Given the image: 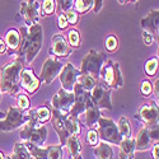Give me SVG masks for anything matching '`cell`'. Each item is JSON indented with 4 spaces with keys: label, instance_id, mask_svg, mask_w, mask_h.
I'll return each mask as SVG.
<instances>
[{
    "label": "cell",
    "instance_id": "cell-1",
    "mask_svg": "<svg viewBox=\"0 0 159 159\" xmlns=\"http://www.w3.org/2000/svg\"><path fill=\"white\" fill-rule=\"evenodd\" d=\"M20 33V47H19V57H22L27 64H31L37 55L39 54L43 41V31L42 25L36 23L31 27L23 25L19 28Z\"/></svg>",
    "mask_w": 159,
    "mask_h": 159
},
{
    "label": "cell",
    "instance_id": "cell-2",
    "mask_svg": "<svg viewBox=\"0 0 159 159\" xmlns=\"http://www.w3.org/2000/svg\"><path fill=\"white\" fill-rule=\"evenodd\" d=\"M24 68V60L22 57H16L0 69V92L10 96L19 93V75L20 70Z\"/></svg>",
    "mask_w": 159,
    "mask_h": 159
},
{
    "label": "cell",
    "instance_id": "cell-3",
    "mask_svg": "<svg viewBox=\"0 0 159 159\" xmlns=\"http://www.w3.org/2000/svg\"><path fill=\"white\" fill-rule=\"evenodd\" d=\"M47 136H48V130L46 125L38 124L33 117H31L30 121L23 125L19 132V138L24 143H31L36 145L45 144V141L47 140Z\"/></svg>",
    "mask_w": 159,
    "mask_h": 159
},
{
    "label": "cell",
    "instance_id": "cell-4",
    "mask_svg": "<svg viewBox=\"0 0 159 159\" xmlns=\"http://www.w3.org/2000/svg\"><path fill=\"white\" fill-rule=\"evenodd\" d=\"M99 82L107 85L111 89H120L124 87V76L120 70V64L113 60L104 61L101 73H99Z\"/></svg>",
    "mask_w": 159,
    "mask_h": 159
},
{
    "label": "cell",
    "instance_id": "cell-5",
    "mask_svg": "<svg viewBox=\"0 0 159 159\" xmlns=\"http://www.w3.org/2000/svg\"><path fill=\"white\" fill-rule=\"evenodd\" d=\"M106 60H107V55H106L104 52L92 48L83 57L80 70L79 71H80V74L92 75L94 79H97L99 82V73H101V69H102V66H103Z\"/></svg>",
    "mask_w": 159,
    "mask_h": 159
},
{
    "label": "cell",
    "instance_id": "cell-6",
    "mask_svg": "<svg viewBox=\"0 0 159 159\" xmlns=\"http://www.w3.org/2000/svg\"><path fill=\"white\" fill-rule=\"evenodd\" d=\"M30 112L23 111L14 106H10L8 108V112L5 113V117L0 120V131L3 132H10L16 129L22 127L24 124L30 121Z\"/></svg>",
    "mask_w": 159,
    "mask_h": 159
},
{
    "label": "cell",
    "instance_id": "cell-7",
    "mask_svg": "<svg viewBox=\"0 0 159 159\" xmlns=\"http://www.w3.org/2000/svg\"><path fill=\"white\" fill-rule=\"evenodd\" d=\"M96 130L98 131L99 140H102V141H106L108 144L118 145L122 140V136L120 134V131H118L117 124L113 120H111V118L101 116L99 120H98Z\"/></svg>",
    "mask_w": 159,
    "mask_h": 159
},
{
    "label": "cell",
    "instance_id": "cell-8",
    "mask_svg": "<svg viewBox=\"0 0 159 159\" xmlns=\"http://www.w3.org/2000/svg\"><path fill=\"white\" fill-rule=\"evenodd\" d=\"M158 126L147 127L144 126L139 132L135 139V152H147L153 147L154 143H158Z\"/></svg>",
    "mask_w": 159,
    "mask_h": 159
},
{
    "label": "cell",
    "instance_id": "cell-9",
    "mask_svg": "<svg viewBox=\"0 0 159 159\" xmlns=\"http://www.w3.org/2000/svg\"><path fill=\"white\" fill-rule=\"evenodd\" d=\"M62 66H64V64L61 61H59V59L56 56L50 55L42 65L41 74H39V80H41V83L51 84L59 76Z\"/></svg>",
    "mask_w": 159,
    "mask_h": 159
},
{
    "label": "cell",
    "instance_id": "cell-10",
    "mask_svg": "<svg viewBox=\"0 0 159 159\" xmlns=\"http://www.w3.org/2000/svg\"><path fill=\"white\" fill-rule=\"evenodd\" d=\"M112 89L104 85L102 82H98L96 87L90 92V98L93 103L99 110H112V101H111Z\"/></svg>",
    "mask_w": 159,
    "mask_h": 159
},
{
    "label": "cell",
    "instance_id": "cell-11",
    "mask_svg": "<svg viewBox=\"0 0 159 159\" xmlns=\"http://www.w3.org/2000/svg\"><path fill=\"white\" fill-rule=\"evenodd\" d=\"M158 116H159L158 103H155L154 101H150L141 106L138 113L135 115V118L140 120L144 124V126L153 127V126H158Z\"/></svg>",
    "mask_w": 159,
    "mask_h": 159
},
{
    "label": "cell",
    "instance_id": "cell-12",
    "mask_svg": "<svg viewBox=\"0 0 159 159\" xmlns=\"http://www.w3.org/2000/svg\"><path fill=\"white\" fill-rule=\"evenodd\" d=\"M75 101V94L74 92H66L62 88L57 90V93L54 94L51 99V106L52 108H55L60 111L62 115H69V111L71 108V106L74 104Z\"/></svg>",
    "mask_w": 159,
    "mask_h": 159
},
{
    "label": "cell",
    "instance_id": "cell-13",
    "mask_svg": "<svg viewBox=\"0 0 159 159\" xmlns=\"http://www.w3.org/2000/svg\"><path fill=\"white\" fill-rule=\"evenodd\" d=\"M79 74H80V71H79L73 64H70V62L65 64L62 66L60 74H59L61 88L64 90H66V92H73L74 90V87L76 84Z\"/></svg>",
    "mask_w": 159,
    "mask_h": 159
},
{
    "label": "cell",
    "instance_id": "cell-14",
    "mask_svg": "<svg viewBox=\"0 0 159 159\" xmlns=\"http://www.w3.org/2000/svg\"><path fill=\"white\" fill-rule=\"evenodd\" d=\"M19 84L28 94H34L39 89L41 80L31 68H23L19 75Z\"/></svg>",
    "mask_w": 159,
    "mask_h": 159
},
{
    "label": "cell",
    "instance_id": "cell-15",
    "mask_svg": "<svg viewBox=\"0 0 159 159\" xmlns=\"http://www.w3.org/2000/svg\"><path fill=\"white\" fill-rule=\"evenodd\" d=\"M52 126H54V130L56 131V134L59 136V145L64 148L65 147V143L68 140V138L70 136V134L66 130L65 126V115H62L60 111L52 108L51 110V120Z\"/></svg>",
    "mask_w": 159,
    "mask_h": 159
},
{
    "label": "cell",
    "instance_id": "cell-16",
    "mask_svg": "<svg viewBox=\"0 0 159 159\" xmlns=\"http://www.w3.org/2000/svg\"><path fill=\"white\" fill-rule=\"evenodd\" d=\"M20 14L24 18L25 25H31L38 23L39 19V3L37 0H27L20 4Z\"/></svg>",
    "mask_w": 159,
    "mask_h": 159
},
{
    "label": "cell",
    "instance_id": "cell-17",
    "mask_svg": "<svg viewBox=\"0 0 159 159\" xmlns=\"http://www.w3.org/2000/svg\"><path fill=\"white\" fill-rule=\"evenodd\" d=\"M73 92H74V94H75V101H74V104L71 106L70 111H69V115L70 116H74V117H79L80 115H83L84 111H85L87 98L89 96V92L84 90L78 83L75 84Z\"/></svg>",
    "mask_w": 159,
    "mask_h": 159
},
{
    "label": "cell",
    "instance_id": "cell-18",
    "mask_svg": "<svg viewBox=\"0 0 159 159\" xmlns=\"http://www.w3.org/2000/svg\"><path fill=\"white\" fill-rule=\"evenodd\" d=\"M50 54L56 57H68L71 54V48L62 34H55L51 38Z\"/></svg>",
    "mask_w": 159,
    "mask_h": 159
},
{
    "label": "cell",
    "instance_id": "cell-19",
    "mask_svg": "<svg viewBox=\"0 0 159 159\" xmlns=\"http://www.w3.org/2000/svg\"><path fill=\"white\" fill-rule=\"evenodd\" d=\"M84 115H85V125L88 127H90V129H96L99 117L102 116V112H101V110L97 107V106L93 103V101H92L90 92H89V96L87 98V106H85Z\"/></svg>",
    "mask_w": 159,
    "mask_h": 159
},
{
    "label": "cell",
    "instance_id": "cell-20",
    "mask_svg": "<svg viewBox=\"0 0 159 159\" xmlns=\"http://www.w3.org/2000/svg\"><path fill=\"white\" fill-rule=\"evenodd\" d=\"M158 19H159V10L158 9H153L145 17L141 18L140 25L143 27L144 31H148L153 36H157L158 37V28H159Z\"/></svg>",
    "mask_w": 159,
    "mask_h": 159
},
{
    "label": "cell",
    "instance_id": "cell-21",
    "mask_svg": "<svg viewBox=\"0 0 159 159\" xmlns=\"http://www.w3.org/2000/svg\"><path fill=\"white\" fill-rule=\"evenodd\" d=\"M4 41L7 43V48L9 51V55L18 54L20 47V33L17 28H10L4 37Z\"/></svg>",
    "mask_w": 159,
    "mask_h": 159
},
{
    "label": "cell",
    "instance_id": "cell-22",
    "mask_svg": "<svg viewBox=\"0 0 159 159\" xmlns=\"http://www.w3.org/2000/svg\"><path fill=\"white\" fill-rule=\"evenodd\" d=\"M120 147V159H134L135 158V139L134 138H122L121 143L118 144Z\"/></svg>",
    "mask_w": 159,
    "mask_h": 159
},
{
    "label": "cell",
    "instance_id": "cell-23",
    "mask_svg": "<svg viewBox=\"0 0 159 159\" xmlns=\"http://www.w3.org/2000/svg\"><path fill=\"white\" fill-rule=\"evenodd\" d=\"M65 147L69 152L70 158H75V159H82V143L79 140L78 135H70L65 143Z\"/></svg>",
    "mask_w": 159,
    "mask_h": 159
},
{
    "label": "cell",
    "instance_id": "cell-24",
    "mask_svg": "<svg viewBox=\"0 0 159 159\" xmlns=\"http://www.w3.org/2000/svg\"><path fill=\"white\" fill-rule=\"evenodd\" d=\"M28 112H30L31 117H33L38 124L46 125V122H48L51 120V110L47 104L41 106V107H38V108L30 110Z\"/></svg>",
    "mask_w": 159,
    "mask_h": 159
},
{
    "label": "cell",
    "instance_id": "cell-25",
    "mask_svg": "<svg viewBox=\"0 0 159 159\" xmlns=\"http://www.w3.org/2000/svg\"><path fill=\"white\" fill-rule=\"evenodd\" d=\"M93 153L97 159H112L113 157V150L111 148V145L102 140H99V143L94 147Z\"/></svg>",
    "mask_w": 159,
    "mask_h": 159
},
{
    "label": "cell",
    "instance_id": "cell-26",
    "mask_svg": "<svg viewBox=\"0 0 159 159\" xmlns=\"http://www.w3.org/2000/svg\"><path fill=\"white\" fill-rule=\"evenodd\" d=\"M65 126L66 130L70 135H80L82 132V124L79 121V117H74L70 115H66L65 116Z\"/></svg>",
    "mask_w": 159,
    "mask_h": 159
},
{
    "label": "cell",
    "instance_id": "cell-27",
    "mask_svg": "<svg viewBox=\"0 0 159 159\" xmlns=\"http://www.w3.org/2000/svg\"><path fill=\"white\" fill-rule=\"evenodd\" d=\"M76 83L80 85L84 90L92 92V89L96 87V84L98 83V80H97V79H94L92 75H88V74H79Z\"/></svg>",
    "mask_w": 159,
    "mask_h": 159
},
{
    "label": "cell",
    "instance_id": "cell-28",
    "mask_svg": "<svg viewBox=\"0 0 159 159\" xmlns=\"http://www.w3.org/2000/svg\"><path fill=\"white\" fill-rule=\"evenodd\" d=\"M10 158L11 159H31L27 145L24 143H14L13 154L10 155Z\"/></svg>",
    "mask_w": 159,
    "mask_h": 159
},
{
    "label": "cell",
    "instance_id": "cell-29",
    "mask_svg": "<svg viewBox=\"0 0 159 159\" xmlns=\"http://www.w3.org/2000/svg\"><path fill=\"white\" fill-rule=\"evenodd\" d=\"M24 144L27 145L31 158H33V159H47V149L43 148L42 145H36V144H31V143H24Z\"/></svg>",
    "mask_w": 159,
    "mask_h": 159
},
{
    "label": "cell",
    "instance_id": "cell-30",
    "mask_svg": "<svg viewBox=\"0 0 159 159\" xmlns=\"http://www.w3.org/2000/svg\"><path fill=\"white\" fill-rule=\"evenodd\" d=\"M73 8L78 14H87L93 8V0H75Z\"/></svg>",
    "mask_w": 159,
    "mask_h": 159
},
{
    "label": "cell",
    "instance_id": "cell-31",
    "mask_svg": "<svg viewBox=\"0 0 159 159\" xmlns=\"http://www.w3.org/2000/svg\"><path fill=\"white\" fill-rule=\"evenodd\" d=\"M56 11V2L55 0H43L42 5L39 7V16L50 17Z\"/></svg>",
    "mask_w": 159,
    "mask_h": 159
},
{
    "label": "cell",
    "instance_id": "cell-32",
    "mask_svg": "<svg viewBox=\"0 0 159 159\" xmlns=\"http://www.w3.org/2000/svg\"><path fill=\"white\" fill-rule=\"evenodd\" d=\"M117 127H118V131H120L122 138H130L131 136L132 129H131V125H130V121H129L127 117L122 116L117 122Z\"/></svg>",
    "mask_w": 159,
    "mask_h": 159
},
{
    "label": "cell",
    "instance_id": "cell-33",
    "mask_svg": "<svg viewBox=\"0 0 159 159\" xmlns=\"http://www.w3.org/2000/svg\"><path fill=\"white\" fill-rule=\"evenodd\" d=\"M68 43L70 46V48H79L82 45V41H80V32H79L76 28H71L68 33Z\"/></svg>",
    "mask_w": 159,
    "mask_h": 159
},
{
    "label": "cell",
    "instance_id": "cell-34",
    "mask_svg": "<svg viewBox=\"0 0 159 159\" xmlns=\"http://www.w3.org/2000/svg\"><path fill=\"white\" fill-rule=\"evenodd\" d=\"M144 69H145V74L149 75V76H154L157 75L158 73V57H152L147 61V64H145L144 66Z\"/></svg>",
    "mask_w": 159,
    "mask_h": 159
},
{
    "label": "cell",
    "instance_id": "cell-35",
    "mask_svg": "<svg viewBox=\"0 0 159 159\" xmlns=\"http://www.w3.org/2000/svg\"><path fill=\"white\" fill-rule=\"evenodd\" d=\"M46 149H47V159H62L61 145H50Z\"/></svg>",
    "mask_w": 159,
    "mask_h": 159
},
{
    "label": "cell",
    "instance_id": "cell-36",
    "mask_svg": "<svg viewBox=\"0 0 159 159\" xmlns=\"http://www.w3.org/2000/svg\"><path fill=\"white\" fill-rule=\"evenodd\" d=\"M16 97H17V102H18L17 107L23 111H28L31 107V101H30L28 96L24 93H18V94H16Z\"/></svg>",
    "mask_w": 159,
    "mask_h": 159
},
{
    "label": "cell",
    "instance_id": "cell-37",
    "mask_svg": "<svg viewBox=\"0 0 159 159\" xmlns=\"http://www.w3.org/2000/svg\"><path fill=\"white\" fill-rule=\"evenodd\" d=\"M56 2V11L59 14H64L66 10L73 9V4H74V0H55Z\"/></svg>",
    "mask_w": 159,
    "mask_h": 159
},
{
    "label": "cell",
    "instance_id": "cell-38",
    "mask_svg": "<svg viewBox=\"0 0 159 159\" xmlns=\"http://www.w3.org/2000/svg\"><path fill=\"white\" fill-rule=\"evenodd\" d=\"M140 92H141V96L148 98L153 94V84L149 79H144L140 84Z\"/></svg>",
    "mask_w": 159,
    "mask_h": 159
},
{
    "label": "cell",
    "instance_id": "cell-39",
    "mask_svg": "<svg viewBox=\"0 0 159 159\" xmlns=\"http://www.w3.org/2000/svg\"><path fill=\"white\" fill-rule=\"evenodd\" d=\"M104 47L110 52H115L118 47V38L115 34H110L104 41Z\"/></svg>",
    "mask_w": 159,
    "mask_h": 159
},
{
    "label": "cell",
    "instance_id": "cell-40",
    "mask_svg": "<svg viewBox=\"0 0 159 159\" xmlns=\"http://www.w3.org/2000/svg\"><path fill=\"white\" fill-rule=\"evenodd\" d=\"M87 141L90 147H96L99 143V136H98V131L96 129H90L87 134Z\"/></svg>",
    "mask_w": 159,
    "mask_h": 159
},
{
    "label": "cell",
    "instance_id": "cell-41",
    "mask_svg": "<svg viewBox=\"0 0 159 159\" xmlns=\"http://www.w3.org/2000/svg\"><path fill=\"white\" fill-rule=\"evenodd\" d=\"M65 17H66V19H68V22H69V24H73V25H75L78 22H79V14L74 10V9H69V10H66L65 13Z\"/></svg>",
    "mask_w": 159,
    "mask_h": 159
},
{
    "label": "cell",
    "instance_id": "cell-42",
    "mask_svg": "<svg viewBox=\"0 0 159 159\" xmlns=\"http://www.w3.org/2000/svg\"><path fill=\"white\" fill-rule=\"evenodd\" d=\"M143 41H144V43L147 45V46L153 45V41H154L153 34H152V33H149L148 31H143Z\"/></svg>",
    "mask_w": 159,
    "mask_h": 159
},
{
    "label": "cell",
    "instance_id": "cell-43",
    "mask_svg": "<svg viewBox=\"0 0 159 159\" xmlns=\"http://www.w3.org/2000/svg\"><path fill=\"white\" fill-rule=\"evenodd\" d=\"M57 25H59V28H60V30H65V28L69 25V22H68V19H66L65 14H59Z\"/></svg>",
    "mask_w": 159,
    "mask_h": 159
},
{
    "label": "cell",
    "instance_id": "cell-44",
    "mask_svg": "<svg viewBox=\"0 0 159 159\" xmlns=\"http://www.w3.org/2000/svg\"><path fill=\"white\" fill-rule=\"evenodd\" d=\"M103 4H104V0H93V8H92V10H93L96 14H98L101 9L103 8Z\"/></svg>",
    "mask_w": 159,
    "mask_h": 159
},
{
    "label": "cell",
    "instance_id": "cell-45",
    "mask_svg": "<svg viewBox=\"0 0 159 159\" xmlns=\"http://www.w3.org/2000/svg\"><path fill=\"white\" fill-rule=\"evenodd\" d=\"M152 148H153V158L159 159V145H158V143H154Z\"/></svg>",
    "mask_w": 159,
    "mask_h": 159
},
{
    "label": "cell",
    "instance_id": "cell-46",
    "mask_svg": "<svg viewBox=\"0 0 159 159\" xmlns=\"http://www.w3.org/2000/svg\"><path fill=\"white\" fill-rule=\"evenodd\" d=\"M7 51H8L7 43H5V41H4V38L0 37V54H5Z\"/></svg>",
    "mask_w": 159,
    "mask_h": 159
},
{
    "label": "cell",
    "instance_id": "cell-47",
    "mask_svg": "<svg viewBox=\"0 0 159 159\" xmlns=\"http://www.w3.org/2000/svg\"><path fill=\"white\" fill-rule=\"evenodd\" d=\"M153 94L157 97V99H158V97H159V80L157 79V82L154 83V85H153Z\"/></svg>",
    "mask_w": 159,
    "mask_h": 159
},
{
    "label": "cell",
    "instance_id": "cell-48",
    "mask_svg": "<svg viewBox=\"0 0 159 159\" xmlns=\"http://www.w3.org/2000/svg\"><path fill=\"white\" fill-rule=\"evenodd\" d=\"M120 4H127V3H131V4H135V3H138L139 0H117Z\"/></svg>",
    "mask_w": 159,
    "mask_h": 159
},
{
    "label": "cell",
    "instance_id": "cell-49",
    "mask_svg": "<svg viewBox=\"0 0 159 159\" xmlns=\"http://www.w3.org/2000/svg\"><path fill=\"white\" fill-rule=\"evenodd\" d=\"M5 113H7V112L0 111V120H2V118H4V117H5Z\"/></svg>",
    "mask_w": 159,
    "mask_h": 159
},
{
    "label": "cell",
    "instance_id": "cell-50",
    "mask_svg": "<svg viewBox=\"0 0 159 159\" xmlns=\"http://www.w3.org/2000/svg\"><path fill=\"white\" fill-rule=\"evenodd\" d=\"M4 157H5V155H4V153H3L2 150H0V159H4Z\"/></svg>",
    "mask_w": 159,
    "mask_h": 159
},
{
    "label": "cell",
    "instance_id": "cell-51",
    "mask_svg": "<svg viewBox=\"0 0 159 159\" xmlns=\"http://www.w3.org/2000/svg\"><path fill=\"white\" fill-rule=\"evenodd\" d=\"M4 159H11L10 157H4Z\"/></svg>",
    "mask_w": 159,
    "mask_h": 159
},
{
    "label": "cell",
    "instance_id": "cell-52",
    "mask_svg": "<svg viewBox=\"0 0 159 159\" xmlns=\"http://www.w3.org/2000/svg\"><path fill=\"white\" fill-rule=\"evenodd\" d=\"M0 102H2V92H0Z\"/></svg>",
    "mask_w": 159,
    "mask_h": 159
},
{
    "label": "cell",
    "instance_id": "cell-53",
    "mask_svg": "<svg viewBox=\"0 0 159 159\" xmlns=\"http://www.w3.org/2000/svg\"><path fill=\"white\" fill-rule=\"evenodd\" d=\"M69 159H75V158H70V157H69Z\"/></svg>",
    "mask_w": 159,
    "mask_h": 159
}]
</instances>
